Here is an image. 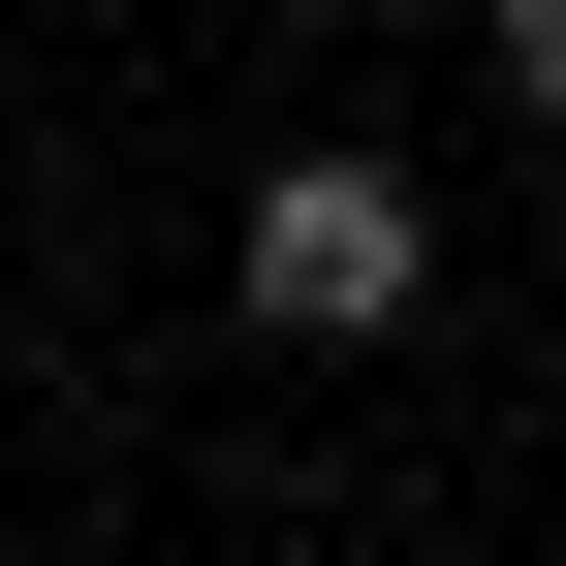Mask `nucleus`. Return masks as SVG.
Here are the masks:
<instances>
[{"label":"nucleus","instance_id":"obj_1","mask_svg":"<svg viewBox=\"0 0 566 566\" xmlns=\"http://www.w3.org/2000/svg\"><path fill=\"white\" fill-rule=\"evenodd\" d=\"M409 283H441V189L409 158H252V315L283 346H409Z\"/></svg>","mask_w":566,"mask_h":566}]
</instances>
